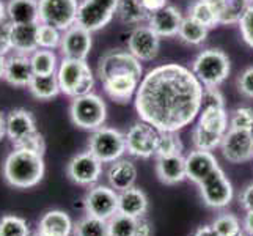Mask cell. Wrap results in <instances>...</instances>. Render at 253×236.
<instances>
[{
  "instance_id": "cell-15",
  "label": "cell",
  "mask_w": 253,
  "mask_h": 236,
  "mask_svg": "<svg viewBox=\"0 0 253 236\" xmlns=\"http://www.w3.org/2000/svg\"><path fill=\"white\" fill-rule=\"evenodd\" d=\"M93 46L91 32L81 27L79 24H74L62 33V43H60V52L63 58H76L86 60Z\"/></svg>"
},
{
  "instance_id": "cell-35",
  "label": "cell",
  "mask_w": 253,
  "mask_h": 236,
  "mask_svg": "<svg viewBox=\"0 0 253 236\" xmlns=\"http://www.w3.org/2000/svg\"><path fill=\"white\" fill-rule=\"evenodd\" d=\"M74 236H109L107 221L86 214L74 225Z\"/></svg>"
},
{
  "instance_id": "cell-16",
  "label": "cell",
  "mask_w": 253,
  "mask_h": 236,
  "mask_svg": "<svg viewBox=\"0 0 253 236\" xmlns=\"http://www.w3.org/2000/svg\"><path fill=\"white\" fill-rule=\"evenodd\" d=\"M182 14L176 6L167 5L162 10L154 11L148 14V27H150L156 35H159L161 38H171L176 37L181 22H182Z\"/></svg>"
},
{
  "instance_id": "cell-39",
  "label": "cell",
  "mask_w": 253,
  "mask_h": 236,
  "mask_svg": "<svg viewBox=\"0 0 253 236\" xmlns=\"http://www.w3.org/2000/svg\"><path fill=\"white\" fill-rule=\"evenodd\" d=\"M62 33L58 29L52 27L47 24H41L38 25V33H37V40H38V47L40 49H57L60 47V43H62Z\"/></svg>"
},
{
  "instance_id": "cell-29",
  "label": "cell",
  "mask_w": 253,
  "mask_h": 236,
  "mask_svg": "<svg viewBox=\"0 0 253 236\" xmlns=\"http://www.w3.org/2000/svg\"><path fill=\"white\" fill-rule=\"evenodd\" d=\"M38 230L49 236H69L74 232V224L65 211L52 209L41 217Z\"/></svg>"
},
{
  "instance_id": "cell-12",
  "label": "cell",
  "mask_w": 253,
  "mask_h": 236,
  "mask_svg": "<svg viewBox=\"0 0 253 236\" xmlns=\"http://www.w3.org/2000/svg\"><path fill=\"white\" fill-rule=\"evenodd\" d=\"M86 214L109 221L118 213V192L110 186L98 185L93 186L85 195Z\"/></svg>"
},
{
  "instance_id": "cell-22",
  "label": "cell",
  "mask_w": 253,
  "mask_h": 236,
  "mask_svg": "<svg viewBox=\"0 0 253 236\" xmlns=\"http://www.w3.org/2000/svg\"><path fill=\"white\" fill-rule=\"evenodd\" d=\"M107 181L112 189L117 192H123L126 189L134 188L137 181V167L130 159H118L110 164L107 170Z\"/></svg>"
},
{
  "instance_id": "cell-32",
  "label": "cell",
  "mask_w": 253,
  "mask_h": 236,
  "mask_svg": "<svg viewBox=\"0 0 253 236\" xmlns=\"http://www.w3.org/2000/svg\"><path fill=\"white\" fill-rule=\"evenodd\" d=\"M208 32H209V29H206L203 24H200L195 19H192L190 16H187L181 22L178 37L181 38V41H184L186 45L198 46L206 41Z\"/></svg>"
},
{
  "instance_id": "cell-36",
  "label": "cell",
  "mask_w": 253,
  "mask_h": 236,
  "mask_svg": "<svg viewBox=\"0 0 253 236\" xmlns=\"http://www.w3.org/2000/svg\"><path fill=\"white\" fill-rule=\"evenodd\" d=\"M109 236H135L137 219L126 214L117 213L107 221Z\"/></svg>"
},
{
  "instance_id": "cell-42",
  "label": "cell",
  "mask_w": 253,
  "mask_h": 236,
  "mask_svg": "<svg viewBox=\"0 0 253 236\" xmlns=\"http://www.w3.org/2000/svg\"><path fill=\"white\" fill-rule=\"evenodd\" d=\"M230 129H246L253 131V109L238 107L230 113Z\"/></svg>"
},
{
  "instance_id": "cell-40",
  "label": "cell",
  "mask_w": 253,
  "mask_h": 236,
  "mask_svg": "<svg viewBox=\"0 0 253 236\" xmlns=\"http://www.w3.org/2000/svg\"><path fill=\"white\" fill-rule=\"evenodd\" d=\"M0 236H30V230L21 217L5 216L0 219Z\"/></svg>"
},
{
  "instance_id": "cell-34",
  "label": "cell",
  "mask_w": 253,
  "mask_h": 236,
  "mask_svg": "<svg viewBox=\"0 0 253 236\" xmlns=\"http://www.w3.org/2000/svg\"><path fill=\"white\" fill-rule=\"evenodd\" d=\"M187 11L192 19L203 24L206 29H214L219 25L217 24V17H215V13L212 10L211 3H209V0H192L189 3Z\"/></svg>"
},
{
  "instance_id": "cell-57",
  "label": "cell",
  "mask_w": 253,
  "mask_h": 236,
  "mask_svg": "<svg viewBox=\"0 0 253 236\" xmlns=\"http://www.w3.org/2000/svg\"><path fill=\"white\" fill-rule=\"evenodd\" d=\"M35 236H49V235H46V233H42V232H37V233H35Z\"/></svg>"
},
{
  "instance_id": "cell-19",
  "label": "cell",
  "mask_w": 253,
  "mask_h": 236,
  "mask_svg": "<svg viewBox=\"0 0 253 236\" xmlns=\"http://www.w3.org/2000/svg\"><path fill=\"white\" fill-rule=\"evenodd\" d=\"M142 77L132 76V74H125V76H115L102 81L104 92L110 99L120 104H126L132 98H135V93L138 85H140Z\"/></svg>"
},
{
  "instance_id": "cell-43",
  "label": "cell",
  "mask_w": 253,
  "mask_h": 236,
  "mask_svg": "<svg viewBox=\"0 0 253 236\" xmlns=\"http://www.w3.org/2000/svg\"><path fill=\"white\" fill-rule=\"evenodd\" d=\"M14 148H19V150H27L32 153H37V154H44L46 150V142H44V137L42 134H40L38 131L33 133L32 136H29L27 139H24L21 143L14 145Z\"/></svg>"
},
{
  "instance_id": "cell-1",
  "label": "cell",
  "mask_w": 253,
  "mask_h": 236,
  "mask_svg": "<svg viewBox=\"0 0 253 236\" xmlns=\"http://www.w3.org/2000/svg\"><path fill=\"white\" fill-rule=\"evenodd\" d=\"M203 84L179 63H165L148 71L135 93L140 120L161 133H178L189 126L203 107Z\"/></svg>"
},
{
  "instance_id": "cell-46",
  "label": "cell",
  "mask_w": 253,
  "mask_h": 236,
  "mask_svg": "<svg viewBox=\"0 0 253 236\" xmlns=\"http://www.w3.org/2000/svg\"><path fill=\"white\" fill-rule=\"evenodd\" d=\"M11 29L13 24L5 19L0 22V54L6 55L8 52L13 50V43H11Z\"/></svg>"
},
{
  "instance_id": "cell-27",
  "label": "cell",
  "mask_w": 253,
  "mask_h": 236,
  "mask_svg": "<svg viewBox=\"0 0 253 236\" xmlns=\"http://www.w3.org/2000/svg\"><path fill=\"white\" fill-rule=\"evenodd\" d=\"M202 129L217 136H225L230 129V117L225 107L219 106H203L198 115V123Z\"/></svg>"
},
{
  "instance_id": "cell-50",
  "label": "cell",
  "mask_w": 253,
  "mask_h": 236,
  "mask_svg": "<svg viewBox=\"0 0 253 236\" xmlns=\"http://www.w3.org/2000/svg\"><path fill=\"white\" fill-rule=\"evenodd\" d=\"M143 8L148 13H154V11H159L162 10L164 6H167L169 0H140Z\"/></svg>"
},
{
  "instance_id": "cell-10",
  "label": "cell",
  "mask_w": 253,
  "mask_h": 236,
  "mask_svg": "<svg viewBox=\"0 0 253 236\" xmlns=\"http://www.w3.org/2000/svg\"><path fill=\"white\" fill-rule=\"evenodd\" d=\"M198 188L205 205L215 209L228 206L234 195L231 183L225 177V172L220 167L215 169L209 177H206L198 185Z\"/></svg>"
},
{
  "instance_id": "cell-14",
  "label": "cell",
  "mask_w": 253,
  "mask_h": 236,
  "mask_svg": "<svg viewBox=\"0 0 253 236\" xmlns=\"http://www.w3.org/2000/svg\"><path fill=\"white\" fill-rule=\"evenodd\" d=\"M161 49V37L148 25H138L127 38V50L140 62H150L156 58Z\"/></svg>"
},
{
  "instance_id": "cell-45",
  "label": "cell",
  "mask_w": 253,
  "mask_h": 236,
  "mask_svg": "<svg viewBox=\"0 0 253 236\" xmlns=\"http://www.w3.org/2000/svg\"><path fill=\"white\" fill-rule=\"evenodd\" d=\"M238 90L246 98L253 99V66L244 69L241 76L238 77Z\"/></svg>"
},
{
  "instance_id": "cell-52",
  "label": "cell",
  "mask_w": 253,
  "mask_h": 236,
  "mask_svg": "<svg viewBox=\"0 0 253 236\" xmlns=\"http://www.w3.org/2000/svg\"><path fill=\"white\" fill-rule=\"evenodd\" d=\"M242 229L246 230L247 235L253 236V211H246V217H244Z\"/></svg>"
},
{
  "instance_id": "cell-6",
  "label": "cell",
  "mask_w": 253,
  "mask_h": 236,
  "mask_svg": "<svg viewBox=\"0 0 253 236\" xmlns=\"http://www.w3.org/2000/svg\"><path fill=\"white\" fill-rule=\"evenodd\" d=\"M88 151L102 164H112L123 157L126 151V137L118 129L101 126L93 131L88 141Z\"/></svg>"
},
{
  "instance_id": "cell-49",
  "label": "cell",
  "mask_w": 253,
  "mask_h": 236,
  "mask_svg": "<svg viewBox=\"0 0 253 236\" xmlns=\"http://www.w3.org/2000/svg\"><path fill=\"white\" fill-rule=\"evenodd\" d=\"M135 236H153V227L148 222L145 217L137 219V227H135Z\"/></svg>"
},
{
  "instance_id": "cell-4",
  "label": "cell",
  "mask_w": 253,
  "mask_h": 236,
  "mask_svg": "<svg viewBox=\"0 0 253 236\" xmlns=\"http://www.w3.org/2000/svg\"><path fill=\"white\" fill-rule=\"evenodd\" d=\"M192 71L203 87H219L230 76L231 63L228 55L220 49H206L195 57Z\"/></svg>"
},
{
  "instance_id": "cell-47",
  "label": "cell",
  "mask_w": 253,
  "mask_h": 236,
  "mask_svg": "<svg viewBox=\"0 0 253 236\" xmlns=\"http://www.w3.org/2000/svg\"><path fill=\"white\" fill-rule=\"evenodd\" d=\"M203 106H219V107H225L223 94L220 93L219 87H205V92H203Z\"/></svg>"
},
{
  "instance_id": "cell-9",
  "label": "cell",
  "mask_w": 253,
  "mask_h": 236,
  "mask_svg": "<svg viewBox=\"0 0 253 236\" xmlns=\"http://www.w3.org/2000/svg\"><path fill=\"white\" fill-rule=\"evenodd\" d=\"M40 22L65 32L77 21V0H38Z\"/></svg>"
},
{
  "instance_id": "cell-21",
  "label": "cell",
  "mask_w": 253,
  "mask_h": 236,
  "mask_svg": "<svg viewBox=\"0 0 253 236\" xmlns=\"http://www.w3.org/2000/svg\"><path fill=\"white\" fill-rule=\"evenodd\" d=\"M33 77V69L30 63V55L16 54L6 58L3 79L13 87H29Z\"/></svg>"
},
{
  "instance_id": "cell-38",
  "label": "cell",
  "mask_w": 253,
  "mask_h": 236,
  "mask_svg": "<svg viewBox=\"0 0 253 236\" xmlns=\"http://www.w3.org/2000/svg\"><path fill=\"white\" fill-rule=\"evenodd\" d=\"M182 151V142L176 133H161L158 148H156V156L165 157V156H174L181 154Z\"/></svg>"
},
{
  "instance_id": "cell-2",
  "label": "cell",
  "mask_w": 253,
  "mask_h": 236,
  "mask_svg": "<svg viewBox=\"0 0 253 236\" xmlns=\"http://www.w3.org/2000/svg\"><path fill=\"white\" fill-rule=\"evenodd\" d=\"M3 177L8 185L19 189L37 186L44 177L42 156L27 150L14 148L5 159Z\"/></svg>"
},
{
  "instance_id": "cell-44",
  "label": "cell",
  "mask_w": 253,
  "mask_h": 236,
  "mask_svg": "<svg viewBox=\"0 0 253 236\" xmlns=\"http://www.w3.org/2000/svg\"><path fill=\"white\" fill-rule=\"evenodd\" d=\"M239 30L242 35V40L247 43L250 47H253V3L244 13L242 19L239 21Z\"/></svg>"
},
{
  "instance_id": "cell-48",
  "label": "cell",
  "mask_w": 253,
  "mask_h": 236,
  "mask_svg": "<svg viewBox=\"0 0 253 236\" xmlns=\"http://www.w3.org/2000/svg\"><path fill=\"white\" fill-rule=\"evenodd\" d=\"M239 203L246 211H253V183L242 189L239 195Z\"/></svg>"
},
{
  "instance_id": "cell-51",
  "label": "cell",
  "mask_w": 253,
  "mask_h": 236,
  "mask_svg": "<svg viewBox=\"0 0 253 236\" xmlns=\"http://www.w3.org/2000/svg\"><path fill=\"white\" fill-rule=\"evenodd\" d=\"M93 2L99 3L102 8H106L107 11H110V13H113V14H117V8H118L120 0H93Z\"/></svg>"
},
{
  "instance_id": "cell-55",
  "label": "cell",
  "mask_w": 253,
  "mask_h": 236,
  "mask_svg": "<svg viewBox=\"0 0 253 236\" xmlns=\"http://www.w3.org/2000/svg\"><path fill=\"white\" fill-rule=\"evenodd\" d=\"M5 19H8L6 17V5H3L2 0H0V22H3Z\"/></svg>"
},
{
  "instance_id": "cell-41",
  "label": "cell",
  "mask_w": 253,
  "mask_h": 236,
  "mask_svg": "<svg viewBox=\"0 0 253 236\" xmlns=\"http://www.w3.org/2000/svg\"><path fill=\"white\" fill-rule=\"evenodd\" d=\"M222 136H217L212 133H208V131L202 129L198 125L192 131V141L197 150H205V151H212L217 146H220L222 143Z\"/></svg>"
},
{
  "instance_id": "cell-31",
  "label": "cell",
  "mask_w": 253,
  "mask_h": 236,
  "mask_svg": "<svg viewBox=\"0 0 253 236\" xmlns=\"http://www.w3.org/2000/svg\"><path fill=\"white\" fill-rule=\"evenodd\" d=\"M148 13L140 0H120L117 16L126 25H137L148 19Z\"/></svg>"
},
{
  "instance_id": "cell-24",
  "label": "cell",
  "mask_w": 253,
  "mask_h": 236,
  "mask_svg": "<svg viewBox=\"0 0 253 236\" xmlns=\"http://www.w3.org/2000/svg\"><path fill=\"white\" fill-rule=\"evenodd\" d=\"M148 211V197L138 188H130L123 192H118V213L140 219Z\"/></svg>"
},
{
  "instance_id": "cell-30",
  "label": "cell",
  "mask_w": 253,
  "mask_h": 236,
  "mask_svg": "<svg viewBox=\"0 0 253 236\" xmlns=\"http://www.w3.org/2000/svg\"><path fill=\"white\" fill-rule=\"evenodd\" d=\"M29 90L37 99L47 101L55 98L62 92L60 90L57 73L54 74H33L29 84Z\"/></svg>"
},
{
  "instance_id": "cell-11",
  "label": "cell",
  "mask_w": 253,
  "mask_h": 236,
  "mask_svg": "<svg viewBox=\"0 0 253 236\" xmlns=\"http://www.w3.org/2000/svg\"><path fill=\"white\" fill-rule=\"evenodd\" d=\"M220 150L231 164H244L253 159V131L228 129L222 139Z\"/></svg>"
},
{
  "instance_id": "cell-25",
  "label": "cell",
  "mask_w": 253,
  "mask_h": 236,
  "mask_svg": "<svg viewBox=\"0 0 253 236\" xmlns=\"http://www.w3.org/2000/svg\"><path fill=\"white\" fill-rule=\"evenodd\" d=\"M219 25L239 24L244 13L250 6L249 0H209Z\"/></svg>"
},
{
  "instance_id": "cell-53",
  "label": "cell",
  "mask_w": 253,
  "mask_h": 236,
  "mask_svg": "<svg viewBox=\"0 0 253 236\" xmlns=\"http://www.w3.org/2000/svg\"><path fill=\"white\" fill-rule=\"evenodd\" d=\"M192 236H219V235L212 229V225H203V227H198Z\"/></svg>"
},
{
  "instance_id": "cell-20",
  "label": "cell",
  "mask_w": 253,
  "mask_h": 236,
  "mask_svg": "<svg viewBox=\"0 0 253 236\" xmlns=\"http://www.w3.org/2000/svg\"><path fill=\"white\" fill-rule=\"evenodd\" d=\"M33 133H37V123L33 115L25 109H14L6 117V137L13 145L21 143Z\"/></svg>"
},
{
  "instance_id": "cell-23",
  "label": "cell",
  "mask_w": 253,
  "mask_h": 236,
  "mask_svg": "<svg viewBox=\"0 0 253 236\" xmlns=\"http://www.w3.org/2000/svg\"><path fill=\"white\" fill-rule=\"evenodd\" d=\"M156 173L164 185H178L187 178L186 175V157L182 154L158 157L156 162Z\"/></svg>"
},
{
  "instance_id": "cell-54",
  "label": "cell",
  "mask_w": 253,
  "mask_h": 236,
  "mask_svg": "<svg viewBox=\"0 0 253 236\" xmlns=\"http://www.w3.org/2000/svg\"><path fill=\"white\" fill-rule=\"evenodd\" d=\"M6 136V118L0 113V142H2V139Z\"/></svg>"
},
{
  "instance_id": "cell-26",
  "label": "cell",
  "mask_w": 253,
  "mask_h": 236,
  "mask_svg": "<svg viewBox=\"0 0 253 236\" xmlns=\"http://www.w3.org/2000/svg\"><path fill=\"white\" fill-rule=\"evenodd\" d=\"M38 25L37 24H13L11 29V43H13V50L16 54H24V55H32L38 47Z\"/></svg>"
},
{
  "instance_id": "cell-33",
  "label": "cell",
  "mask_w": 253,
  "mask_h": 236,
  "mask_svg": "<svg viewBox=\"0 0 253 236\" xmlns=\"http://www.w3.org/2000/svg\"><path fill=\"white\" fill-rule=\"evenodd\" d=\"M33 74H54L58 69V60L54 50L37 49L30 55Z\"/></svg>"
},
{
  "instance_id": "cell-8",
  "label": "cell",
  "mask_w": 253,
  "mask_h": 236,
  "mask_svg": "<svg viewBox=\"0 0 253 236\" xmlns=\"http://www.w3.org/2000/svg\"><path fill=\"white\" fill-rule=\"evenodd\" d=\"M161 131L156 129L153 125L140 120L134 123L125 134L126 137V151L127 154L140 159L156 156V148H158Z\"/></svg>"
},
{
  "instance_id": "cell-17",
  "label": "cell",
  "mask_w": 253,
  "mask_h": 236,
  "mask_svg": "<svg viewBox=\"0 0 253 236\" xmlns=\"http://www.w3.org/2000/svg\"><path fill=\"white\" fill-rule=\"evenodd\" d=\"M215 169H219L217 157L212 151L195 150L190 151L186 156V175L187 180L194 181L195 185H200L206 177H209Z\"/></svg>"
},
{
  "instance_id": "cell-28",
  "label": "cell",
  "mask_w": 253,
  "mask_h": 236,
  "mask_svg": "<svg viewBox=\"0 0 253 236\" xmlns=\"http://www.w3.org/2000/svg\"><path fill=\"white\" fill-rule=\"evenodd\" d=\"M6 17L11 24L40 22L38 0H10L6 3Z\"/></svg>"
},
{
  "instance_id": "cell-18",
  "label": "cell",
  "mask_w": 253,
  "mask_h": 236,
  "mask_svg": "<svg viewBox=\"0 0 253 236\" xmlns=\"http://www.w3.org/2000/svg\"><path fill=\"white\" fill-rule=\"evenodd\" d=\"M113 13L107 11L99 3L93 2V0H82L79 3V10H77V21L81 27L86 29L88 32H98L104 29L106 25L113 19Z\"/></svg>"
},
{
  "instance_id": "cell-58",
  "label": "cell",
  "mask_w": 253,
  "mask_h": 236,
  "mask_svg": "<svg viewBox=\"0 0 253 236\" xmlns=\"http://www.w3.org/2000/svg\"><path fill=\"white\" fill-rule=\"evenodd\" d=\"M239 236H250V235H247V233H241Z\"/></svg>"
},
{
  "instance_id": "cell-3",
  "label": "cell",
  "mask_w": 253,
  "mask_h": 236,
  "mask_svg": "<svg viewBox=\"0 0 253 236\" xmlns=\"http://www.w3.org/2000/svg\"><path fill=\"white\" fill-rule=\"evenodd\" d=\"M57 77L60 90L69 98L88 94L94 87V76L86 60L63 58L58 65Z\"/></svg>"
},
{
  "instance_id": "cell-59",
  "label": "cell",
  "mask_w": 253,
  "mask_h": 236,
  "mask_svg": "<svg viewBox=\"0 0 253 236\" xmlns=\"http://www.w3.org/2000/svg\"><path fill=\"white\" fill-rule=\"evenodd\" d=\"M249 2H250V3H253V0H249Z\"/></svg>"
},
{
  "instance_id": "cell-56",
  "label": "cell",
  "mask_w": 253,
  "mask_h": 236,
  "mask_svg": "<svg viewBox=\"0 0 253 236\" xmlns=\"http://www.w3.org/2000/svg\"><path fill=\"white\" fill-rule=\"evenodd\" d=\"M5 65H6V57L0 54V77H3V73H5Z\"/></svg>"
},
{
  "instance_id": "cell-7",
  "label": "cell",
  "mask_w": 253,
  "mask_h": 236,
  "mask_svg": "<svg viewBox=\"0 0 253 236\" xmlns=\"http://www.w3.org/2000/svg\"><path fill=\"white\" fill-rule=\"evenodd\" d=\"M125 74L143 77V68L140 60L135 58L129 50L110 49L99 58L98 77L101 82L106 81V79L115 76H125Z\"/></svg>"
},
{
  "instance_id": "cell-13",
  "label": "cell",
  "mask_w": 253,
  "mask_h": 236,
  "mask_svg": "<svg viewBox=\"0 0 253 236\" xmlns=\"http://www.w3.org/2000/svg\"><path fill=\"white\" fill-rule=\"evenodd\" d=\"M102 175V162L90 151L76 154L68 164V177L79 186H93Z\"/></svg>"
},
{
  "instance_id": "cell-37",
  "label": "cell",
  "mask_w": 253,
  "mask_h": 236,
  "mask_svg": "<svg viewBox=\"0 0 253 236\" xmlns=\"http://www.w3.org/2000/svg\"><path fill=\"white\" fill-rule=\"evenodd\" d=\"M211 225L219 236H239L242 233L241 221L230 213H222L220 216H217Z\"/></svg>"
},
{
  "instance_id": "cell-5",
  "label": "cell",
  "mask_w": 253,
  "mask_h": 236,
  "mask_svg": "<svg viewBox=\"0 0 253 236\" xmlns=\"http://www.w3.org/2000/svg\"><path fill=\"white\" fill-rule=\"evenodd\" d=\"M69 117L76 126L86 131H96L106 123L107 106L101 96L94 93L77 96L73 98L69 106Z\"/></svg>"
}]
</instances>
